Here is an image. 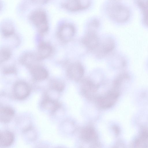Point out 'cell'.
Returning <instances> with one entry per match:
<instances>
[{
  "label": "cell",
  "instance_id": "6da1fadb",
  "mask_svg": "<svg viewBox=\"0 0 148 148\" xmlns=\"http://www.w3.org/2000/svg\"><path fill=\"white\" fill-rule=\"evenodd\" d=\"M107 10L109 16L119 23L127 21L130 16L129 9L117 2H110L108 5Z\"/></svg>",
  "mask_w": 148,
  "mask_h": 148
},
{
  "label": "cell",
  "instance_id": "7a4b0ae2",
  "mask_svg": "<svg viewBox=\"0 0 148 148\" xmlns=\"http://www.w3.org/2000/svg\"><path fill=\"white\" fill-rule=\"evenodd\" d=\"M31 19L41 33L46 32L48 28L46 14L42 11L34 12L31 16Z\"/></svg>",
  "mask_w": 148,
  "mask_h": 148
},
{
  "label": "cell",
  "instance_id": "3957f363",
  "mask_svg": "<svg viewBox=\"0 0 148 148\" xmlns=\"http://www.w3.org/2000/svg\"><path fill=\"white\" fill-rule=\"evenodd\" d=\"M84 72L83 66L79 62H75L70 64L66 70V74L68 77L75 81H78L82 79Z\"/></svg>",
  "mask_w": 148,
  "mask_h": 148
},
{
  "label": "cell",
  "instance_id": "277c9868",
  "mask_svg": "<svg viewBox=\"0 0 148 148\" xmlns=\"http://www.w3.org/2000/svg\"><path fill=\"white\" fill-rule=\"evenodd\" d=\"M82 44L88 49L95 51L99 43V39L96 31L88 30L87 33L82 38Z\"/></svg>",
  "mask_w": 148,
  "mask_h": 148
},
{
  "label": "cell",
  "instance_id": "5b68a950",
  "mask_svg": "<svg viewBox=\"0 0 148 148\" xmlns=\"http://www.w3.org/2000/svg\"><path fill=\"white\" fill-rule=\"evenodd\" d=\"M115 47V43L112 38H106L100 42L95 50L97 56L99 58L103 57L112 52Z\"/></svg>",
  "mask_w": 148,
  "mask_h": 148
},
{
  "label": "cell",
  "instance_id": "8992f818",
  "mask_svg": "<svg viewBox=\"0 0 148 148\" xmlns=\"http://www.w3.org/2000/svg\"><path fill=\"white\" fill-rule=\"evenodd\" d=\"M119 94L116 90L110 91L105 96L100 97L97 99L98 105L101 108L104 109L111 107L116 102Z\"/></svg>",
  "mask_w": 148,
  "mask_h": 148
},
{
  "label": "cell",
  "instance_id": "52a82bcc",
  "mask_svg": "<svg viewBox=\"0 0 148 148\" xmlns=\"http://www.w3.org/2000/svg\"><path fill=\"white\" fill-rule=\"evenodd\" d=\"M30 89L26 82L20 81L16 82L13 88V95L15 98L18 100H23L29 95Z\"/></svg>",
  "mask_w": 148,
  "mask_h": 148
},
{
  "label": "cell",
  "instance_id": "ba28073f",
  "mask_svg": "<svg viewBox=\"0 0 148 148\" xmlns=\"http://www.w3.org/2000/svg\"><path fill=\"white\" fill-rule=\"evenodd\" d=\"M75 33V28L73 25L70 24H65L60 27L58 32V36L62 41L67 42L72 40Z\"/></svg>",
  "mask_w": 148,
  "mask_h": 148
},
{
  "label": "cell",
  "instance_id": "9c48e42d",
  "mask_svg": "<svg viewBox=\"0 0 148 148\" xmlns=\"http://www.w3.org/2000/svg\"><path fill=\"white\" fill-rule=\"evenodd\" d=\"M90 3V0H68L64 6L69 10L75 12L87 8Z\"/></svg>",
  "mask_w": 148,
  "mask_h": 148
},
{
  "label": "cell",
  "instance_id": "30bf717a",
  "mask_svg": "<svg viewBox=\"0 0 148 148\" xmlns=\"http://www.w3.org/2000/svg\"><path fill=\"white\" fill-rule=\"evenodd\" d=\"M98 85L91 79L86 78L82 80L81 89L83 93L87 97H91L97 91Z\"/></svg>",
  "mask_w": 148,
  "mask_h": 148
},
{
  "label": "cell",
  "instance_id": "8fae6325",
  "mask_svg": "<svg viewBox=\"0 0 148 148\" xmlns=\"http://www.w3.org/2000/svg\"><path fill=\"white\" fill-rule=\"evenodd\" d=\"M30 69L32 77L36 81L44 80L48 77V72L42 66L36 65L31 68Z\"/></svg>",
  "mask_w": 148,
  "mask_h": 148
},
{
  "label": "cell",
  "instance_id": "7c38bea8",
  "mask_svg": "<svg viewBox=\"0 0 148 148\" xmlns=\"http://www.w3.org/2000/svg\"><path fill=\"white\" fill-rule=\"evenodd\" d=\"M52 51V48L49 44L45 42L40 43L37 56L39 60L43 59L49 56Z\"/></svg>",
  "mask_w": 148,
  "mask_h": 148
},
{
  "label": "cell",
  "instance_id": "4fadbf2b",
  "mask_svg": "<svg viewBox=\"0 0 148 148\" xmlns=\"http://www.w3.org/2000/svg\"><path fill=\"white\" fill-rule=\"evenodd\" d=\"M14 137L11 132L5 131L1 132L0 134V145L2 147H7L13 143Z\"/></svg>",
  "mask_w": 148,
  "mask_h": 148
},
{
  "label": "cell",
  "instance_id": "5bb4252c",
  "mask_svg": "<svg viewBox=\"0 0 148 148\" xmlns=\"http://www.w3.org/2000/svg\"><path fill=\"white\" fill-rule=\"evenodd\" d=\"M14 114V111L11 107L8 106L2 107L0 108V121L4 123L9 122L12 120Z\"/></svg>",
  "mask_w": 148,
  "mask_h": 148
},
{
  "label": "cell",
  "instance_id": "9a60e30c",
  "mask_svg": "<svg viewBox=\"0 0 148 148\" xmlns=\"http://www.w3.org/2000/svg\"><path fill=\"white\" fill-rule=\"evenodd\" d=\"M41 105L44 108L53 112L56 111L60 107V104L57 101L48 97L42 100Z\"/></svg>",
  "mask_w": 148,
  "mask_h": 148
},
{
  "label": "cell",
  "instance_id": "2e32d148",
  "mask_svg": "<svg viewBox=\"0 0 148 148\" xmlns=\"http://www.w3.org/2000/svg\"><path fill=\"white\" fill-rule=\"evenodd\" d=\"M81 135L82 138L86 141H95L97 138L95 131L93 128L90 127L84 129L81 132Z\"/></svg>",
  "mask_w": 148,
  "mask_h": 148
},
{
  "label": "cell",
  "instance_id": "e0dca14e",
  "mask_svg": "<svg viewBox=\"0 0 148 148\" xmlns=\"http://www.w3.org/2000/svg\"><path fill=\"white\" fill-rule=\"evenodd\" d=\"M39 60L37 55L29 53L23 56L21 59V62L22 64L31 68L36 65L35 63Z\"/></svg>",
  "mask_w": 148,
  "mask_h": 148
},
{
  "label": "cell",
  "instance_id": "ac0fdd59",
  "mask_svg": "<svg viewBox=\"0 0 148 148\" xmlns=\"http://www.w3.org/2000/svg\"><path fill=\"white\" fill-rule=\"evenodd\" d=\"M51 88L58 92L62 91L64 88V84L62 81L59 80H52L50 84Z\"/></svg>",
  "mask_w": 148,
  "mask_h": 148
},
{
  "label": "cell",
  "instance_id": "d6986e66",
  "mask_svg": "<svg viewBox=\"0 0 148 148\" xmlns=\"http://www.w3.org/2000/svg\"><path fill=\"white\" fill-rule=\"evenodd\" d=\"M11 55V52L8 49H2L0 51V62H3L8 60L10 58Z\"/></svg>",
  "mask_w": 148,
  "mask_h": 148
},
{
  "label": "cell",
  "instance_id": "ffe728a7",
  "mask_svg": "<svg viewBox=\"0 0 148 148\" xmlns=\"http://www.w3.org/2000/svg\"><path fill=\"white\" fill-rule=\"evenodd\" d=\"M2 33L5 37H9L13 35L14 29L10 25H6L3 26L2 28Z\"/></svg>",
  "mask_w": 148,
  "mask_h": 148
},
{
  "label": "cell",
  "instance_id": "44dd1931",
  "mask_svg": "<svg viewBox=\"0 0 148 148\" xmlns=\"http://www.w3.org/2000/svg\"><path fill=\"white\" fill-rule=\"evenodd\" d=\"M99 21L97 19H94L89 24L88 30L95 31V29L99 27Z\"/></svg>",
  "mask_w": 148,
  "mask_h": 148
},
{
  "label": "cell",
  "instance_id": "7402d4cb",
  "mask_svg": "<svg viewBox=\"0 0 148 148\" xmlns=\"http://www.w3.org/2000/svg\"><path fill=\"white\" fill-rule=\"evenodd\" d=\"M136 2L141 9L148 5V0H137Z\"/></svg>",
  "mask_w": 148,
  "mask_h": 148
},
{
  "label": "cell",
  "instance_id": "603a6c76",
  "mask_svg": "<svg viewBox=\"0 0 148 148\" xmlns=\"http://www.w3.org/2000/svg\"><path fill=\"white\" fill-rule=\"evenodd\" d=\"M16 69L13 66H8L4 69V73L5 74L13 73L16 72Z\"/></svg>",
  "mask_w": 148,
  "mask_h": 148
},
{
  "label": "cell",
  "instance_id": "cb8c5ba5",
  "mask_svg": "<svg viewBox=\"0 0 148 148\" xmlns=\"http://www.w3.org/2000/svg\"><path fill=\"white\" fill-rule=\"evenodd\" d=\"M113 129L116 134H118L119 133V130L118 128L117 127L114 126L113 127Z\"/></svg>",
  "mask_w": 148,
  "mask_h": 148
}]
</instances>
